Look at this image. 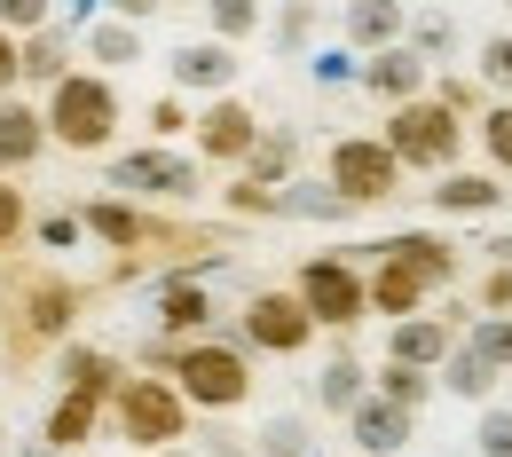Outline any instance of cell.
I'll list each match as a JSON object with an SVG mask.
<instances>
[{"label": "cell", "mask_w": 512, "mask_h": 457, "mask_svg": "<svg viewBox=\"0 0 512 457\" xmlns=\"http://www.w3.org/2000/svg\"><path fill=\"white\" fill-rule=\"evenodd\" d=\"M379 394H386V402H402V410H418V402L434 394V379H426L418 363H394V355H386V371H379Z\"/></svg>", "instance_id": "f546056e"}, {"label": "cell", "mask_w": 512, "mask_h": 457, "mask_svg": "<svg viewBox=\"0 0 512 457\" xmlns=\"http://www.w3.org/2000/svg\"><path fill=\"white\" fill-rule=\"evenodd\" d=\"M481 457H512V410H481Z\"/></svg>", "instance_id": "f35d334b"}, {"label": "cell", "mask_w": 512, "mask_h": 457, "mask_svg": "<svg viewBox=\"0 0 512 457\" xmlns=\"http://www.w3.org/2000/svg\"><path fill=\"white\" fill-rule=\"evenodd\" d=\"M103 418H111V434L142 457L174 450V442L190 434V402H182V387H174L166 371H127V379L111 387V402H103Z\"/></svg>", "instance_id": "6da1fadb"}, {"label": "cell", "mask_w": 512, "mask_h": 457, "mask_svg": "<svg viewBox=\"0 0 512 457\" xmlns=\"http://www.w3.org/2000/svg\"><path fill=\"white\" fill-rule=\"evenodd\" d=\"M111 190H119V197H150V205H190V197L205 190V166H197L190 150L150 142V150L111 158Z\"/></svg>", "instance_id": "277c9868"}, {"label": "cell", "mask_w": 512, "mask_h": 457, "mask_svg": "<svg viewBox=\"0 0 512 457\" xmlns=\"http://www.w3.org/2000/svg\"><path fill=\"white\" fill-rule=\"evenodd\" d=\"M95 434H103V402L64 387V394H56V410H48V426H40V442H48V450H87Z\"/></svg>", "instance_id": "e0dca14e"}, {"label": "cell", "mask_w": 512, "mask_h": 457, "mask_svg": "<svg viewBox=\"0 0 512 457\" xmlns=\"http://www.w3.org/2000/svg\"><path fill=\"white\" fill-rule=\"evenodd\" d=\"M71 71V40L56 32V24H40V32H24L16 40V79H32V87H56Z\"/></svg>", "instance_id": "ac0fdd59"}, {"label": "cell", "mask_w": 512, "mask_h": 457, "mask_svg": "<svg viewBox=\"0 0 512 457\" xmlns=\"http://www.w3.org/2000/svg\"><path fill=\"white\" fill-rule=\"evenodd\" d=\"M497 253H505V261H512V237H505V245H497Z\"/></svg>", "instance_id": "681fc988"}, {"label": "cell", "mask_w": 512, "mask_h": 457, "mask_svg": "<svg viewBox=\"0 0 512 457\" xmlns=\"http://www.w3.org/2000/svg\"><path fill=\"white\" fill-rule=\"evenodd\" d=\"M40 150H48V119H40V103L0 95V174H24Z\"/></svg>", "instance_id": "7c38bea8"}, {"label": "cell", "mask_w": 512, "mask_h": 457, "mask_svg": "<svg viewBox=\"0 0 512 457\" xmlns=\"http://www.w3.org/2000/svg\"><path fill=\"white\" fill-rule=\"evenodd\" d=\"M284 213H308V221H339V213H347V197L331 190V182H284Z\"/></svg>", "instance_id": "f1b7e54d"}, {"label": "cell", "mask_w": 512, "mask_h": 457, "mask_svg": "<svg viewBox=\"0 0 512 457\" xmlns=\"http://www.w3.org/2000/svg\"><path fill=\"white\" fill-rule=\"evenodd\" d=\"M205 32L229 40V48L253 40V32H260V0H205Z\"/></svg>", "instance_id": "4316f807"}, {"label": "cell", "mask_w": 512, "mask_h": 457, "mask_svg": "<svg viewBox=\"0 0 512 457\" xmlns=\"http://www.w3.org/2000/svg\"><path fill=\"white\" fill-rule=\"evenodd\" d=\"M442 363H449V387L465 394V402H489V387H497V371H489V363H481L473 347H457V355H442Z\"/></svg>", "instance_id": "4dcf8cb0"}, {"label": "cell", "mask_w": 512, "mask_h": 457, "mask_svg": "<svg viewBox=\"0 0 512 457\" xmlns=\"http://www.w3.org/2000/svg\"><path fill=\"white\" fill-rule=\"evenodd\" d=\"M150 457H197V450H190V442H174V450H150Z\"/></svg>", "instance_id": "c3c4849f"}, {"label": "cell", "mask_w": 512, "mask_h": 457, "mask_svg": "<svg viewBox=\"0 0 512 457\" xmlns=\"http://www.w3.org/2000/svg\"><path fill=\"white\" fill-rule=\"evenodd\" d=\"M481 300H489V308H512V268H497V276H481Z\"/></svg>", "instance_id": "f6af8a7d"}, {"label": "cell", "mask_w": 512, "mask_h": 457, "mask_svg": "<svg viewBox=\"0 0 512 457\" xmlns=\"http://www.w3.org/2000/svg\"><path fill=\"white\" fill-rule=\"evenodd\" d=\"M363 87H371V95H386V103H410V95L426 87V64H418L410 48H379V56L363 64Z\"/></svg>", "instance_id": "44dd1931"}, {"label": "cell", "mask_w": 512, "mask_h": 457, "mask_svg": "<svg viewBox=\"0 0 512 457\" xmlns=\"http://www.w3.org/2000/svg\"><path fill=\"white\" fill-rule=\"evenodd\" d=\"M48 16H56V0H0V24H8L16 40H24V32H40Z\"/></svg>", "instance_id": "8d00e7d4"}, {"label": "cell", "mask_w": 512, "mask_h": 457, "mask_svg": "<svg viewBox=\"0 0 512 457\" xmlns=\"http://www.w3.org/2000/svg\"><path fill=\"white\" fill-rule=\"evenodd\" d=\"M24 457H79V450H48V442H32V450H24Z\"/></svg>", "instance_id": "7dc6e473"}, {"label": "cell", "mask_w": 512, "mask_h": 457, "mask_svg": "<svg viewBox=\"0 0 512 457\" xmlns=\"http://www.w3.org/2000/svg\"><path fill=\"white\" fill-rule=\"evenodd\" d=\"M481 142H489V158H497V166H512V103H497V111H489Z\"/></svg>", "instance_id": "ab89813d"}, {"label": "cell", "mask_w": 512, "mask_h": 457, "mask_svg": "<svg viewBox=\"0 0 512 457\" xmlns=\"http://www.w3.org/2000/svg\"><path fill=\"white\" fill-rule=\"evenodd\" d=\"M190 410H237L245 394H253V355L245 347H229V339H213V331H197L174 347V371H166Z\"/></svg>", "instance_id": "3957f363"}, {"label": "cell", "mask_w": 512, "mask_h": 457, "mask_svg": "<svg viewBox=\"0 0 512 457\" xmlns=\"http://www.w3.org/2000/svg\"><path fill=\"white\" fill-rule=\"evenodd\" d=\"M394 32H402V0H347V40L355 48H394Z\"/></svg>", "instance_id": "cb8c5ba5"}, {"label": "cell", "mask_w": 512, "mask_h": 457, "mask_svg": "<svg viewBox=\"0 0 512 457\" xmlns=\"http://www.w3.org/2000/svg\"><path fill=\"white\" fill-rule=\"evenodd\" d=\"M197 158L205 166H245L253 158V142H260V119H253V103H237V95H213L205 111H197Z\"/></svg>", "instance_id": "9c48e42d"}, {"label": "cell", "mask_w": 512, "mask_h": 457, "mask_svg": "<svg viewBox=\"0 0 512 457\" xmlns=\"http://www.w3.org/2000/svg\"><path fill=\"white\" fill-rule=\"evenodd\" d=\"M379 142L402 158V166H449L457 142H465V127H457L449 103H418V95H410V103H394V119H386Z\"/></svg>", "instance_id": "8992f818"}, {"label": "cell", "mask_w": 512, "mask_h": 457, "mask_svg": "<svg viewBox=\"0 0 512 457\" xmlns=\"http://www.w3.org/2000/svg\"><path fill=\"white\" fill-rule=\"evenodd\" d=\"M449 339H457V331H449L442 316H402V324H394V339H386V355H394V363L434 371V363L449 355Z\"/></svg>", "instance_id": "d6986e66"}, {"label": "cell", "mask_w": 512, "mask_h": 457, "mask_svg": "<svg viewBox=\"0 0 512 457\" xmlns=\"http://www.w3.org/2000/svg\"><path fill=\"white\" fill-rule=\"evenodd\" d=\"M87 64H103V71L142 64V24H127V16H103V24H87Z\"/></svg>", "instance_id": "7402d4cb"}, {"label": "cell", "mask_w": 512, "mask_h": 457, "mask_svg": "<svg viewBox=\"0 0 512 457\" xmlns=\"http://www.w3.org/2000/svg\"><path fill=\"white\" fill-rule=\"evenodd\" d=\"M79 229H95L103 245H119V253H142V245H158V221L134 205V197H95L87 213H79Z\"/></svg>", "instance_id": "4fadbf2b"}, {"label": "cell", "mask_w": 512, "mask_h": 457, "mask_svg": "<svg viewBox=\"0 0 512 457\" xmlns=\"http://www.w3.org/2000/svg\"><path fill=\"white\" fill-rule=\"evenodd\" d=\"M253 457H308V426L300 418H268L253 434Z\"/></svg>", "instance_id": "1f68e13d"}, {"label": "cell", "mask_w": 512, "mask_h": 457, "mask_svg": "<svg viewBox=\"0 0 512 457\" xmlns=\"http://www.w3.org/2000/svg\"><path fill=\"white\" fill-rule=\"evenodd\" d=\"M197 457H253V450H245L237 434H205V450H197Z\"/></svg>", "instance_id": "bcb514c9"}, {"label": "cell", "mask_w": 512, "mask_h": 457, "mask_svg": "<svg viewBox=\"0 0 512 457\" xmlns=\"http://www.w3.org/2000/svg\"><path fill=\"white\" fill-rule=\"evenodd\" d=\"M56 379L71 394H95V402H111V387L127 379L119 371V355H103V347H87V339H64V355H56Z\"/></svg>", "instance_id": "9a60e30c"}, {"label": "cell", "mask_w": 512, "mask_h": 457, "mask_svg": "<svg viewBox=\"0 0 512 457\" xmlns=\"http://www.w3.org/2000/svg\"><path fill=\"white\" fill-rule=\"evenodd\" d=\"M40 119H48V142H64V150H111V134H119L127 111H119L111 71H64V79L48 87Z\"/></svg>", "instance_id": "7a4b0ae2"}, {"label": "cell", "mask_w": 512, "mask_h": 457, "mask_svg": "<svg viewBox=\"0 0 512 457\" xmlns=\"http://www.w3.org/2000/svg\"><path fill=\"white\" fill-rule=\"evenodd\" d=\"M166 64H174V95H229L237 48H229V40H190V48H174Z\"/></svg>", "instance_id": "30bf717a"}, {"label": "cell", "mask_w": 512, "mask_h": 457, "mask_svg": "<svg viewBox=\"0 0 512 457\" xmlns=\"http://www.w3.org/2000/svg\"><path fill=\"white\" fill-rule=\"evenodd\" d=\"M24 221H32V213H24V190H16L8 174H0V253H8L16 237H24Z\"/></svg>", "instance_id": "74e56055"}, {"label": "cell", "mask_w": 512, "mask_h": 457, "mask_svg": "<svg viewBox=\"0 0 512 457\" xmlns=\"http://www.w3.org/2000/svg\"><path fill=\"white\" fill-rule=\"evenodd\" d=\"M292 166H300V134H292V127H260L245 174H253V182H268V190H284V182H292Z\"/></svg>", "instance_id": "603a6c76"}, {"label": "cell", "mask_w": 512, "mask_h": 457, "mask_svg": "<svg viewBox=\"0 0 512 457\" xmlns=\"http://www.w3.org/2000/svg\"><path fill=\"white\" fill-rule=\"evenodd\" d=\"M40 237H48V245H71V237H79V213H48Z\"/></svg>", "instance_id": "ee69618b"}, {"label": "cell", "mask_w": 512, "mask_h": 457, "mask_svg": "<svg viewBox=\"0 0 512 457\" xmlns=\"http://www.w3.org/2000/svg\"><path fill=\"white\" fill-rule=\"evenodd\" d=\"M497 182H489V174H449L442 190H434V205H442V213H489V205H497Z\"/></svg>", "instance_id": "83f0119b"}, {"label": "cell", "mask_w": 512, "mask_h": 457, "mask_svg": "<svg viewBox=\"0 0 512 457\" xmlns=\"http://www.w3.org/2000/svg\"><path fill=\"white\" fill-rule=\"evenodd\" d=\"M197 119H190V103H182V95H158V103H150V142H174V134H190Z\"/></svg>", "instance_id": "836d02e7"}, {"label": "cell", "mask_w": 512, "mask_h": 457, "mask_svg": "<svg viewBox=\"0 0 512 457\" xmlns=\"http://www.w3.org/2000/svg\"><path fill=\"white\" fill-rule=\"evenodd\" d=\"M331 190L347 197V205H386V197L402 190V158L386 150V142H331Z\"/></svg>", "instance_id": "52a82bcc"}, {"label": "cell", "mask_w": 512, "mask_h": 457, "mask_svg": "<svg viewBox=\"0 0 512 457\" xmlns=\"http://www.w3.org/2000/svg\"><path fill=\"white\" fill-rule=\"evenodd\" d=\"M316 394H323V410H339V418H347V410L363 402V363H355V355H331V363H323V379H316Z\"/></svg>", "instance_id": "d4e9b609"}, {"label": "cell", "mask_w": 512, "mask_h": 457, "mask_svg": "<svg viewBox=\"0 0 512 457\" xmlns=\"http://www.w3.org/2000/svg\"><path fill=\"white\" fill-rule=\"evenodd\" d=\"M292 292H300V308L316 316V331H355V324H363V308H371L355 261H339V253H316V261L292 276Z\"/></svg>", "instance_id": "5b68a950"}, {"label": "cell", "mask_w": 512, "mask_h": 457, "mask_svg": "<svg viewBox=\"0 0 512 457\" xmlns=\"http://www.w3.org/2000/svg\"><path fill=\"white\" fill-rule=\"evenodd\" d=\"M473 355H481L489 371H512V316H481V331H473Z\"/></svg>", "instance_id": "d6a6232c"}, {"label": "cell", "mask_w": 512, "mask_h": 457, "mask_svg": "<svg viewBox=\"0 0 512 457\" xmlns=\"http://www.w3.org/2000/svg\"><path fill=\"white\" fill-rule=\"evenodd\" d=\"M0 95H16V32L0 24Z\"/></svg>", "instance_id": "b9f144b4"}, {"label": "cell", "mask_w": 512, "mask_h": 457, "mask_svg": "<svg viewBox=\"0 0 512 457\" xmlns=\"http://www.w3.org/2000/svg\"><path fill=\"white\" fill-rule=\"evenodd\" d=\"M16 316H24V339H64L71 316H79V292H71L64 276H40V284L24 292V308H16Z\"/></svg>", "instance_id": "2e32d148"}, {"label": "cell", "mask_w": 512, "mask_h": 457, "mask_svg": "<svg viewBox=\"0 0 512 457\" xmlns=\"http://www.w3.org/2000/svg\"><path fill=\"white\" fill-rule=\"evenodd\" d=\"M386 253H394V261H410L418 276H426V284H449V276H457V261H449L442 237H394Z\"/></svg>", "instance_id": "484cf974"}, {"label": "cell", "mask_w": 512, "mask_h": 457, "mask_svg": "<svg viewBox=\"0 0 512 457\" xmlns=\"http://www.w3.org/2000/svg\"><path fill=\"white\" fill-rule=\"evenodd\" d=\"M276 40H284V48H308V40H316V8H308V0H284V16H276Z\"/></svg>", "instance_id": "d590c367"}, {"label": "cell", "mask_w": 512, "mask_h": 457, "mask_svg": "<svg viewBox=\"0 0 512 457\" xmlns=\"http://www.w3.org/2000/svg\"><path fill=\"white\" fill-rule=\"evenodd\" d=\"M481 79L512 95V40H489V48H481Z\"/></svg>", "instance_id": "60d3db41"}, {"label": "cell", "mask_w": 512, "mask_h": 457, "mask_svg": "<svg viewBox=\"0 0 512 457\" xmlns=\"http://www.w3.org/2000/svg\"><path fill=\"white\" fill-rule=\"evenodd\" d=\"M103 8H111V16H127V24H150L166 0H103Z\"/></svg>", "instance_id": "7bdbcfd3"}, {"label": "cell", "mask_w": 512, "mask_h": 457, "mask_svg": "<svg viewBox=\"0 0 512 457\" xmlns=\"http://www.w3.org/2000/svg\"><path fill=\"white\" fill-rule=\"evenodd\" d=\"M363 292H371V308H386V316L402 324V316H418V300H426L434 284H426V276H418L410 261H394V253H386V268L371 276V284H363Z\"/></svg>", "instance_id": "ffe728a7"}, {"label": "cell", "mask_w": 512, "mask_h": 457, "mask_svg": "<svg viewBox=\"0 0 512 457\" xmlns=\"http://www.w3.org/2000/svg\"><path fill=\"white\" fill-rule=\"evenodd\" d=\"M347 434H355L371 457H394L402 442H410V410H402V402H386V394H363V402L347 410Z\"/></svg>", "instance_id": "5bb4252c"}, {"label": "cell", "mask_w": 512, "mask_h": 457, "mask_svg": "<svg viewBox=\"0 0 512 457\" xmlns=\"http://www.w3.org/2000/svg\"><path fill=\"white\" fill-rule=\"evenodd\" d=\"M150 324L166 331V339H197V331H213V292H205L197 276H166L158 300H150Z\"/></svg>", "instance_id": "8fae6325"}, {"label": "cell", "mask_w": 512, "mask_h": 457, "mask_svg": "<svg viewBox=\"0 0 512 457\" xmlns=\"http://www.w3.org/2000/svg\"><path fill=\"white\" fill-rule=\"evenodd\" d=\"M229 213H284V190H268V182H253V174H245V182H237V190H229Z\"/></svg>", "instance_id": "e575fe53"}, {"label": "cell", "mask_w": 512, "mask_h": 457, "mask_svg": "<svg viewBox=\"0 0 512 457\" xmlns=\"http://www.w3.org/2000/svg\"><path fill=\"white\" fill-rule=\"evenodd\" d=\"M316 339V316L300 308V292H253L245 300V347L260 355H300Z\"/></svg>", "instance_id": "ba28073f"}]
</instances>
